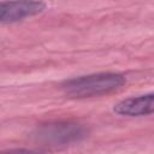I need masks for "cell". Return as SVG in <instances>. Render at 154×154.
<instances>
[{
    "label": "cell",
    "instance_id": "2",
    "mask_svg": "<svg viewBox=\"0 0 154 154\" xmlns=\"http://www.w3.org/2000/svg\"><path fill=\"white\" fill-rule=\"evenodd\" d=\"M88 130L84 125L75 122H53L40 125L34 138L37 142L49 146H61L78 142L87 137Z\"/></svg>",
    "mask_w": 154,
    "mask_h": 154
},
{
    "label": "cell",
    "instance_id": "1",
    "mask_svg": "<svg viewBox=\"0 0 154 154\" xmlns=\"http://www.w3.org/2000/svg\"><path fill=\"white\" fill-rule=\"evenodd\" d=\"M125 77L117 72H99L65 81L63 90L70 97H93L113 93L125 84Z\"/></svg>",
    "mask_w": 154,
    "mask_h": 154
},
{
    "label": "cell",
    "instance_id": "4",
    "mask_svg": "<svg viewBox=\"0 0 154 154\" xmlns=\"http://www.w3.org/2000/svg\"><path fill=\"white\" fill-rule=\"evenodd\" d=\"M113 111L124 117L149 116L154 111V94L148 93L124 99L114 105Z\"/></svg>",
    "mask_w": 154,
    "mask_h": 154
},
{
    "label": "cell",
    "instance_id": "3",
    "mask_svg": "<svg viewBox=\"0 0 154 154\" xmlns=\"http://www.w3.org/2000/svg\"><path fill=\"white\" fill-rule=\"evenodd\" d=\"M46 4L42 0H4L0 1V23H16L42 13Z\"/></svg>",
    "mask_w": 154,
    "mask_h": 154
}]
</instances>
